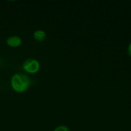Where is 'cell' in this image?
<instances>
[{
  "label": "cell",
  "instance_id": "6",
  "mask_svg": "<svg viewBox=\"0 0 131 131\" xmlns=\"http://www.w3.org/2000/svg\"><path fill=\"white\" fill-rule=\"evenodd\" d=\"M127 52H128V54L131 57V41L130 42V44L128 45V47H127Z\"/></svg>",
  "mask_w": 131,
  "mask_h": 131
},
{
  "label": "cell",
  "instance_id": "4",
  "mask_svg": "<svg viewBox=\"0 0 131 131\" xmlns=\"http://www.w3.org/2000/svg\"><path fill=\"white\" fill-rule=\"evenodd\" d=\"M34 38L38 41H44L46 38V33L45 31L41 30V29H38L36 31H35L34 34Z\"/></svg>",
  "mask_w": 131,
  "mask_h": 131
},
{
  "label": "cell",
  "instance_id": "3",
  "mask_svg": "<svg viewBox=\"0 0 131 131\" xmlns=\"http://www.w3.org/2000/svg\"><path fill=\"white\" fill-rule=\"evenodd\" d=\"M21 39L19 36L17 35H13V36H10L7 38L6 40V43L8 46L12 47V48H16L18 47L21 45Z\"/></svg>",
  "mask_w": 131,
  "mask_h": 131
},
{
  "label": "cell",
  "instance_id": "2",
  "mask_svg": "<svg viewBox=\"0 0 131 131\" xmlns=\"http://www.w3.org/2000/svg\"><path fill=\"white\" fill-rule=\"evenodd\" d=\"M22 69L29 74H35L40 69V64L38 60L34 58L27 59L22 64Z\"/></svg>",
  "mask_w": 131,
  "mask_h": 131
},
{
  "label": "cell",
  "instance_id": "5",
  "mask_svg": "<svg viewBox=\"0 0 131 131\" xmlns=\"http://www.w3.org/2000/svg\"><path fill=\"white\" fill-rule=\"evenodd\" d=\"M54 131H70V130H69V128L67 126H65V125H61V126L57 127L54 130Z\"/></svg>",
  "mask_w": 131,
  "mask_h": 131
},
{
  "label": "cell",
  "instance_id": "1",
  "mask_svg": "<svg viewBox=\"0 0 131 131\" xmlns=\"http://www.w3.org/2000/svg\"><path fill=\"white\" fill-rule=\"evenodd\" d=\"M31 84L30 78L25 74H15L11 79V86L12 89L18 93L25 92L28 89Z\"/></svg>",
  "mask_w": 131,
  "mask_h": 131
}]
</instances>
